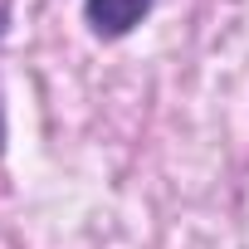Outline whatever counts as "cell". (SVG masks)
<instances>
[{"mask_svg":"<svg viewBox=\"0 0 249 249\" xmlns=\"http://www.w3.org/2000/svg\"><path fill=\"white\" fill-rule=\"evenodd\" d=\"M147 10H152V0H83V15H88L93 35H103V39L127 35Z\"/></svg>","mask_w":249,"mask_h":249,"instance_id":"cell-1","label":"cell"},{"mask_svg":"<svg viewBox=\"0 0 249 249\" xmlns=\"http://www.w3.org/2000/svg\"><path fill=\"white\" fill-rule=\"evenodd\" d=\"M5 20H10V0H0V35H5Z\"/></svg>","mask_w":249,"mask_h":249,"instance_id":"cell-2","label":"cell"},{"mask_svg":"<svg viewBox=\"0 0 249 249\" xmlns=\"http://www.w3.org/2000/svg\"><path fill=\"white\" fill-rule=\"evenodd\" d=\"M0 152H5V117H0Z\"/></svg>","mask_w":249,"mask_h":249,"instance_id":"cell-3","label":"cell"}]
</instances>
